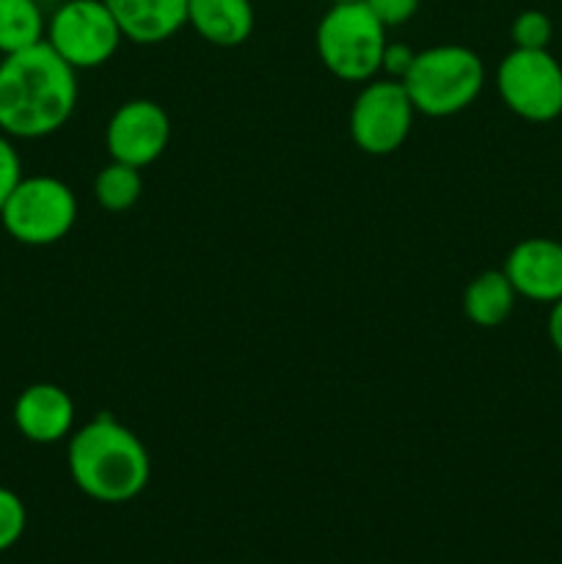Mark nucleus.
Listing matches in <instances>:
<instances>
[{
	"label": "nucleus",
	"mask_w": 562,
	"mask_h": 564,
	"mask_svg": "<svg viewBox=\"0 0 562 564\" xmlns=\"http://www.w3.org/2000/svg\"><path fill=\"white\" fill-rule=\"evenodd\" d=\"M77 105V69L47 42L0 61V132L36 141L58 132Z\"/></svg>",
	"instance_id": "1"
},
{
	"label": "nucleus",
	"mask_w": 562,
	"mask_h": 564,
	"mask_svg": "<svg viewBox=\"0 0 562 564\" xmlns=\"http://www.w3.org/2000/svg\"><path fill=\"white\" fill-rule=\"evenodd\" d=\"M66 466L77 490L102 505L138 499L152 477V457L143 441L110 413H97L69 435Z\"/></svg>",
	"instance_id": "2"
},
{
	"label": "nucleus",
	"mask_w": 562,
	"mask_h": 564,
	"mask_svg": "<svg viewBox=\"0 0 562 564\" xmlns=\"http://www.w3.org/2000/svg\"><path fill=\"white\" fill-rule=\"evenodd\" d=\"M417 113L446 119L466 110L485 86V66L474 50L463 44H439L417 53L402 77Z\"/></svg>",
	"instance_id": "3"
},
{
	"label": "nucleus",
	"mask_w": 562,
	"mask_h": 564,
	"mask_svg": "<svg viewBox=\"0 0 562 564\" xmlns=\"http://www.w3.org/2000/svg\"><path fill=\"white\" fill-rule=\"evenodd\" d=\"M389 28L358 3H334L320 20L314 44L325 69L345 83H367L380 72Z\"/></svg>",
	"instance_id": "4"
},
{
	"label": "nucleus",
	"mask_w": 562,
	"mask_h": 564,
	"mask_svg": "<svg viewBox=\"0 0 562 564\" xmlns=\"http://www.w3.org/2000/svg\"><path fill=\"white\" fill-rule=\"evenodd\" d=\"M77 220V198L58 176H22L6 204L0 224L17 242L31 248L55 246L72 231Z\"/></svg>",
	"instance_id": "5"
},
{
	"label": "nucleus",
	"mask_w": 562,
	"mask_h": 564,
	"mask_svg": "<svg viewBox=\"0 0 562 564\" xmlns=\"http://www.w3.org/2000/svg\"><path fill=\"white\" fill-rule=\"evenodd\" d=\"M121 39L119 22L105 0H66L53 11L44 33V42L77 72L108 64Z\"/></svg>",
	"instance_id": "6"
},
{
	"label": "nucleus",
	"mask_w": 562,
	"mask_h": 564,
	"mask_svg": "<svg viewBox=\"0 0 562 564\" xmlns=\"http://www.w3.org/2000/svg\"><path fill=\"white\" fill-rule=\"evenodd\" d=\"M496 88L521 119L543 124L562 116V66L549 50L516 47L496 69Z\"/></svg>",
	"instance_id": "7"
},
{
	"label": "nucleus",
	"mask_w": 562,
	"mask_h": 564,
	"mask_svg": "<svg viewBox=\"0 0 562 564\" xmlns=\"http://www.w3.org/2000/svg\"><path fill=\"white\" fill-rule=\"evenodd\" d=\"M413 108L402 80H369L353 99L350 138L364 154L386 158L408 141L413 127Z\"/></svg>",
	"instance_id": "8"
},
{
	"label": "nucleus",
	"mask_w": 562,
	"mask_h": 564,
	"mask_svg": "<svg viewBox=\"0 0 562 564\" xmlns=\"http://www.w3.org/2000/svg\"><path fill=\"white\" fill-rule=\"evenodd\" d=\"M171 141V119L154 99H130L119 105L105 127V147L110 160L147 169L163 158Z\"/></svg>",
	"instance_id": "9"
},
{
	"label": "nucleus",
	"mask_w": 562,
	"mask_h": 564,
	"mask_svg": "<svg viewBox=\"0 0 562 564\" xmlns=\"http://www.w3.org/2000/svg\"><path fill=\"white\" fill-rule=\"evenodd\" d=\"M505 275L518 297L556 303L562 297V242L551 237H527L505 259Z\"/></svg>",
	"instance_id": "10"
},
{
	"label": "nucleus",
	"mask_w": 562,
	"mask_h": 564,
	"mask_svg": "<svg viewBox=\"0 0 562 564\" xmlns=\"http://www.w3.org/2000/svg\"><path fill=\"white\" fill-rule=\"evenodd\" d=\"M14 424L31 444L53 446L75 433V402L55 383H31L14 402Z\"/></svg>",
	"instance_id": "11"
},
{
	"label": "nucleus",
	"mask_w": 562,
	"mask_h": 564,
	"mask_svg": "<svg viewBox=\"0 0 562 564\" xmlns=\"http://www.w3.org/2000/svg\"><path fill=\"white\" fill-rule=\"evenodd\" d=\"M121 36L136 44H160L187 25V0H105Z\"/></svg>",
	"instance_id": "12"
},
{
	"label": "nucleus",
	"mask_w": 562,
	"mask_h": 564,
	"mask_svg": "<svg viewBox=\"0 0 562 564\" xmlns=\"http://www.w3.org/2000/svg\"><path fill=\"white\" fill-rule=\"evenodd\" d=\"M187 25L215 47H237L253 31L251 0H187Z\"/></svg>",
	"instance_id": "13"
},
{
	"label": "nucleus",
	"mask_w": 562,
	"mask_h": 564,
	"mask_svg": "<svg viewBox=\"0 0 562 564\" xmlns=\"http://www.w3.org/2000/svg\"><path fill=\"white\" fill-rule=\"evenodd\" d=\"M516 297L518 292L512 290L505 270H483L463 292V312L479 328H496L512 314Z\"/></svg>",
	"instance_id": "14"
},
{
	"label": "nucleus",
	"mask_w": 562,
	"mask_h": 564,
	"mask_svg": "<svg viewBox=\"0 0 562 564\" xmlns=\"http://www.w3.org/2000/svg\"><path fill=\"white\" fill-rule=\"evenodd\" d=\"M47 20L36 0H0V53L11 55L44 42Z\"/></svg>",
	"instance_id": "15"
},
{
	"label": "nucleus",
	"mask_w": 562,
	"mask_h": 564,
	"mask_svg": "<svg viewBox=\"0 0 562 564\" xmlns=\"http://www.w3.org/2000/svg\"><path fill=\"white\" fill-rule=\"evenodd\" d=\"M141 193V169L119 163V160H110L108 165H102L97 180H94V198H97L99 207L108 209V213H125V209L136 207Z\"/></svg>",
	"instance_id": "16"
},
{
	"label": "nucleus",
	"mask_w": 562,
	"mask_h": 564,
	"mask_svg": "<svg viewBox=\"0 0 562 564\" xmlns=\"http://www.w3.org/2000/svg\"><path fill=\"white\" fill-rule=\"evenodd\" d=\"M28 527V510L14 490L0 485V554L14 549Z\"/></svg>",
	"instance_id": "17"
},
{
	"label": "nucleus",
	"mask_w": 562,
	"mask_h": 564,
	"mask_svg": "<svg viewBox=\"0 0 562 564\" xmlns=\"http://www.w3.org/2000/svg\"><path fill=\"white\" fill-rule=\"evenodd\" d=\"M512 42L521 50H549L551 33H554V25H551L549 17L538 9L521 11L512 22Z\"/></svg>",
	"instance_id": "18"
},
{
	"label": "nucleus",
	"mask_w": 562,
	"mask_h": 564,
	"mask_svg": "<svg viewBox=\"0 0 562 564\" xmlns=\"http://www.w3.org/2000/svg\"><path fill=\"white\" fill-rule=\"evenodd\" d=\"M22 180V160L17 147L11 143V138L6 132H0V207L6 204V198L14 193V187Z\"/></svg>",
	"instance_id": "19"
},
{
	"label": "nucleus",
	"mask_w": 562,
	"mask_h": 564,
	"mask_svg": "<svg viewBox=\"0 0 562 564\" xmlns=\"http://www.w3.org/2000/svg\"><path fill=\"white\" fill-rule=\"evenodd\" d=\"M364 3L386 28L406 25L419 9V0H364Z\"/></svg>",
	"instance_id": "20"
},
{
	"label": "nucleus",
	"mask_w": 562,
	"mask_h": 564,
	"mask_svg": "<svg viewBox=\"0 0 562 564\" xmlns=\"http://www.w3.org/2000/svg\"><path fill=\"white\" fill-rule=\"evenodd\" d=\"M413 58H417V53L408 44L389 42L383 50V61H380V72H386L391 80H402L413 66Z\"/></svg>",
	"instance_id": "21"
},
{
	"label": "nucleus",
	"mask_w": 562,
	"mask_h": 564,
	"mask_svg": "<svg viewBox=\"0 0 562 564\" xmlns=\"http://www.w3.org/2000/svg\"><path fill=\"white\" fill-rule=\"evenodd\" d=\"M549 339H551V345H554V350L562 356V297L556 303H551Z\"/></svg>",
	"instance_id": "22"
},
{
	"label": "nucleus",
	"mask_w": 562,
	"mask_h": 564,
	"mask_svg": "<svg viewBox=\"0 0 562 564\" xmlns=\"http://www.w3.org/2000/svg\"><path fill=\"white\" fill-rule=\"evenodd\" d=\"M331 3H358V0H331Z\"/></svg>",
	"instance_id": "23"
}]
</instances>
